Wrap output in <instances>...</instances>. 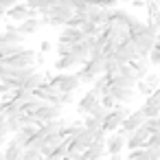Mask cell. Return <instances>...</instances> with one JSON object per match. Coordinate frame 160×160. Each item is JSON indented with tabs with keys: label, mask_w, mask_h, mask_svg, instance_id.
I'll return each mask as SVG.
<instances>
[{
	"label": "cell",
	"mask_w": 160,
	"mask_h": 160,
	"mask_svg": "<svg viewBox=\"0 0 160 160\" xmlns=\"http://www.w3.org/2000/svg\"><path fill=\"white\" fill-rule=\"evenodd\" d=\"M75 66H79V62H77V57H75V53L70 51V53H66V55H62L57 62H55V68L59 70V72H70Z\"/></svg>",
	"instance_id": "15"
},
{
	"label": "cell",
	"mask_w": 160,
	"mask_h": 160,
	"mask_svg": "<svg viewBox=\"0 0 160 160\" xmlns=\"http://www.w3.org/2000/svg\"><path fill=\"white\" fill-rule=\"evenodd\" d=\"M77 75H79L81 83H90V86H92L97 77L105 75V57H90V59L81 66V70H79Z\"/></svg>",
	"instance_id": "1"
},
{
	"label": "cell",
	"mask_w": 160,
	"mask_h": 160,
	"mask_svg": "<svg viewBox=\"0 0 160 160\" xmlns=\"http://www.w3.org/2000/svg\"><path fill=\"white\" fill-rule=\"evenodd\" d=\"M59 38H62V40H68L70 44H75V42L86 40V33L81 31V27H64V31H62Z\"/></svg>",
	"instance_id": "17"
},
{
	"label": "cell",
	"mask_w": 160,
	"mask_h": 160,
	"mask_svg": "<svg viewBox=\"0 0 160 160\" xmlns=\"http://www.w3.org/2000/svg\"><path fill=\"white\" fill-rule=\"evenodd\" d=\"M147 57H149V62H151V66H160V38L156 40V46L151 48V53H149Z\"/></svg>",
	"instance_id": "25"
},
{
	"label": "cell",
	"mask_w": 160,
	"mask_h": 160,
	"mask_svg": "<svg viewBox=\"0 0 160 160\" xmlns=\"http://www.w3.org/2000/svg\"><path fill=\"white\" fill-rule=\"evenodd\" d=\"M0 20H2V18H0Z\"/></svg>",
	"instance_id": "38"
},
{
	"label": "cell",
	"mask_w": 160,
	"mask_h": 160,
	"mask_svg": "<svg viewBox=\"0 0 160 160\" xmlns=\"http://www.w3.org/2000/svg\"><path fill=\"white\" fill-rule=\"evenodd\" d=\"M116 55V59L121 62V64H132L134 59H138V57H142L140 55V51H138V46H136V42L129 38V40H125L123 44H118V51L114 53Z\"/></svg>",
	"instance_id": "5"
},
{
	"label": "cell",
	"mask_w": 160,
	"mask_h": 160,
	"mask_svg": "<svg viewBox=\"0 0 160 160\" xmlns=\"http://www.w3.org/2000/svg\"><path fill=\"white\" fill-rule=\"evenodd\" d=\"M101 103H103L108 110H114V108L118 105V101H116V97H114L112 92H105V94H101Z\"/></svg>",
	"instance_id": "26"
},
{
	"label": "cell",
	"mask_w": 160,
	"mask_h": 160,
	"mask_svg": "<svg viewBox=\"0 0 160 160\" xmlns=\"http://www.w3.org/2000/svg\"><path fill=\"white\" fill-rule=\"evenodd\" d=\"M62 116V105L59 103H53V101H42V105L33 112V118L42 125L46 121H53V118H59Z\"/></svg>",
	"instance_id": "4"
},
{
	"label": "cell",
	"mask_w": 160,
	"mask_h": 160,
	"mask_svg": "<svg viewBox=\"0 0 160 160\" xmlns=\"http://www.w3.org/2000/svg\"><path fill=\"white\" fill-rule=\"evenodd\" d=\"M0 160H5V151H0Z\"/></svg>",
	"instance_id": "37"
},
{
	"label": "cell",
	"mask_w": 160,
	"mask_h": 160,
	"mask_svg": "<svg viewBox=\"0 0 160 160\" xmlns=\"http://www.w3.org/2000/svg\"><path fill=\"white\" fill-rule=\"evenodd\" d=\"M129 66H132V70L136 72L138 79H145V77L149 75V70H151V62H149V57H138V59H134Z\"/></svg>",
	"instance_id": "16"
},
{
	"label": "cell",
	"mask_w": 160,
	"mask_h": 160,
	"mask_svg": "<svg viewBox=\"0 0 160 160\" xmlns=\"http://www.w3.org/2000/svg\"><path fill=\"white\" fill-rule=\"evenodd\" d=\"M110 77L108 75H101V77H97L94 79V83H92V90H97L99 94H105V92H110Z\"/></svg>",
	"instance_id": "22"
},
{
	"label": "cell",
	"mask_w": 160,
	"mask_h": 160,
	"mask_svg": "<svg viewBox=\"0 0 160 160\" xmlns=\"http://www.w3.org/2000/svg\"><path fill=\"white\" fill-rule=\"evenodd\" d=\"M40 27H42L40 16H31V18H27V20H22V22L18 24V31L24 33V35H33V33L40 31Z\"/></svg>",
	"instance_id": "14"
},
{
	"label": "cell",
	"mask_w": 160,
	"mask_h": 160,
	"mask_svg": "<svg viewBox=\"0 0 160 160\" xmlns=\"http://www.w3.org/2000/svg\"><path fill=\"white\" fill-rule=\"evenodd\" d=\"M22 151H24V147H20L16 142H7V147H5V160H18V158H22Z\"/></svg>",
	"instance_id": "21"
},
{
	"label": "cell",
	"mask_w": 160,
	"mask_h": 160,
	"mask_svg": "<svg viewBox=\"0 0 160 160\" xmlns=\"http://www.w3.org/2000/svg\"><path fill=\"white\" fill-rule=\"evenodd\" d=\"M149 136H151L149 127H147V125H140L132 136H127V147H125V149H138V147H145L147 140H149Z\"/></svg>",
	"instance_id": "9"
},
{
	"label": "cell",
	"mask_w": 160,
	"mask_h": 160,
	"mask_svg": "<svg viewBox=\"0 0 160 160\" xmlns=\"http://www.w3.org/2000/svg\"><path fill=\"white\" fill-rule=\"evenodd\" d=\"M75 160H88V158H86V153H81V156H77Z\"/></svg>",
	"instance_id": "36"
},
{
	"label": "cell",
	"mask_w": 160,
	"mask_h": 160,
	"mask_svg": "<svg viewBox=\"0 0 160 160\" xmlns=\"http://www.w3.org/2000/svg\"><path fill=\"white\" fill-rule=\"evenodd\" d=\"M31 16H40V13L33 11L27 2H18V5H13V7L7 9V18L13 20V22H22V20H27V18H31Z\"/></svg>",
	"instance_id": "7"
},
{
	"label": "cell",
	"mask_w": 160,
	"mask_h": 160,
	"mask_svg": "<svg viewBox=\"0 0 160 160\" xmlns=\"http://www.w3.org/2000/svg\"><path fill=\"white\" fill-rule=\"evenodd\" d=\"M70 48H72V44H70L68 40H62V38H59V42H57V46H55V51H57V55L62 57V55H66V53H70Z\"/></svg>",
	"instance_id": "29"
},
{
	"label": "cell",
	"mask_w": 160,
	"mask_h": 160,
	"mask_svg": "<svg viewBox=\"0 0 160 160\" xmlns=\"http://www.w3.org/2000/svg\"><path fill=\"white\" fill-rule=\"evenodd\" d=\"M145 147H160V132H153V134L149 136V140H147Z\"/></svg>",
	"instance_id": "31"
},
{
	"label": "cell",
	"mask_w": 160,
	"mask_h": 160,
	"mask_svg": "<svg viewBox=\"0 0 160 160\" xmlns=\"http://www.w3.org/2000/svg\"><path fill=\"white\" fill-rule=\"evenodd\" d=\"M81 129H86L83 121H72V123H66V127L62 129V134H64V136H68V138H72V136H77Z\"/></svg>",
	"instance_id": "23"
},
{
	"label": "cell",
	"mask_w": 160,
	"mask_h": 160,
	"mask_svg": "<svg viewBox=\"0 0 160 160\" xmlns=\"http://www.w3.org/2000/svg\"><path fill=\"white\" fill-rule=\"evenodd\" d=\"M118 2H132V0H101L99 5H103V7H116Z\"/></svg>",
	"instance_id": "32"
},
{
	"label": "cell",
	"mask_w": 160,
	"mask_h": 160,
	"mask_svg": "<svg viewBox=\"0 0 160 160\" xmlns=\"http://www.w3.org/2000/svg\"><path fill=\"white\" fill-rule=\"evenodd\" d=\"M46 81V75H42L40 70H33L29 77H27V81H24V86L22 88H29V90H38L42 83Z\"/></svg>",
	"instance_id": "18"
},
{
	"label": "cell",
	"mask_w": 160,
	"mask_h": 160,
	"mask_svg": "<svg viewBox=\"0 0 160 160\" xmlns=\"http://www.w3.org/2000/svg\"><path fill=\"white\" fill-rule=\"evenodd\" d=\"M121 68H123V64L116 59V55H108V57H105V75H108L110 79H112L114 75H118Z\"/></svg>",
	"instance_id": "19"
},
{
	"label": "cell",
	"mask_w": 160,
	"mask_h": 160,
	"mask_svg": "<svg viewBox=\"0 0 160 160\" xmlns=\"http://www.w3.org/2000/svg\"><path fill=\"white\" fill-rule=\"evenodd\" d=\"M5 123H7V114L0 112V127H5Z\"/></svg>",
	"instance_id": "34"
},
{
	"label": "cell",
	"mask_w": 160,
	"mask_h": 160,
	"mask_svg": "<svg viewBox=\"0 0 160 160\" xmlns=\"http://www.w3.org/2000/svg\"><path fill=\"white\" fill-rule=\"evenodd\" d=\"M108 112H110V110H108V108H105L103 103H99V105H97V108H94V110H92L90 114H92V116H94L97 121H101V123H103V121L108 118Z\"/></svg>",
	"instance_id": "27"
},
{
	"label": "cell",
	"mask_w": 160,
	"mask_h": 160,
	"mask_svg": "<svg viewBox=\"0 0 160 160\" xmlns=\"http://www.w3.org/2000/svg\"><path fill=\"white\" fill-rule=\"evenodd\" d=\"M108 160H123V156H121V153H110Z\"/></svg>",
	"instance_id": "35"
},
{
	"label": "cell",
	"mask_w": 160,
	"mask_h": 160,
	"mask_svg": "<svg viewBox=\"0 0 160 160\" xmlns=\"http://www.w3.org/2000/svg\"><path fill=\"white\" fill-rule=\"evenodd\" d=\"M51 48H53L51 42H48V40H42V44H40V53H42V55H44V53H51Z\"/></svg>",
	"instance_id": "33"
},
{
	"label": "cell",
	"mask_w": 160,
	"mask_h": 160,
	"mask_svg": "<svg viewBox=\"0 0 160 160\" xmlns=\"http://www.w3.org/2000/svg\"><path fill=\"white\" fill-rule=\"evenodd\" d=\"M110 92L116 97L118 103H132L136 97V88H125V86H116L110 81Z\"/></svg>",
	"instance_id": "12"
},
{
	"label": "cell",
	"mask_w": 160,
	"mask_h": 160,
	"mask_svg": "<svg viewBox=\"0 0 160 160\" xmlns=\"http://www.w3.org/2000/svg\"><path fill=\"white\" fill-rule=\"evenodd\" d=\"M132 40L136 42V46H138L140 55H142V57H147V55L151 53V48L156 46V40H158V38H156L153 33H149V31H147V33H142V35H138V38H132Z\"/></svg>",
	"instance_id": "11"
},
{
	"label": "cell",
	"mask_w": 160,
	"mask_h": 160,
	"mask_svg": "<svg viewBox=\"0 0 160 160\" xmlns=\"http://www.w3.org/2000/svg\"><path fill=\"white\" fill-rule=\"evenodd\" d=\"M145 103H147V105H153V108H158V110H160V86H158L151 94H147Z\"/></svg>",
	"instance_id": "28"
},
{
	"label": "cell",
	"mask_w": 160,
	"mask_h": 160,
	"mask_svg": "<svg viewBox=\"0 0 160 160\" xmlns=\"http://www.w3.org/2000/svg\"><path fill=\"white\" fill-rule=\"evenodd\" d=\"M127 29H129V35H132V38H138V35L147 33V22L138 20V18H132L129 24H127Z\"/></svg>",
	"instance_id": "20"
},
{
	"label": "cell",
	"mask_w": 160,
	"mask_h": 160,
	"mask_svg": "<svg viewBox=\"0 0 160 160\" xmlns=\"http://www.w3.org/2000/svg\"><path fill=\"white\" fill-rule=\"evenodd\" d=\"M145 121H147V118H145L142 110L138 108L136 112H129V116H127V118L123 121V125L118 127V132H121V134H123V136L127 138V136H132V134H134V132H136V129H138L140 125H145Z\"/></svg>",
	"instance_id": "6"
},
{
	"label": "cell",
	"mask_w": 160,
	"mask_h": 160,
	"mask_svg": "<svg viewBox=\"0 0 160 160\" xmlns=\"http://www.w3.org/2000/svg\"><path fill=\"white\" fill-rule=\"evenodd\" d=\"M24 149L42 151V149H44V136H40V134H33V136L29 138V142H27V147H24Z\"/></svg>",
	"instance_id": "24"
},
{
	"label": "cell",
	"mask_w": 160,
	"mask_h": 160,
	"mask_svg": "<svg viewBox=\"0 0 160 160\" xmlns=\"http://www.w3.org/2000/svg\"><path fill=\"white\" fill-rule=\"evenodd\" d=\"M88 160H103V156L108 153L105 149V140H92V145L83 151Z\"/></svg>",
	"instance_id": "13"
},
{
	"label": "cell",
	"mask_w": 160,
	"mask_h": 160,
	"mask_svg": "<svg viewBox=\"0 0 160 160\" xmlns=\"http://www.w3.org/2000/svg\"><path fill=\"white\" fill-rule=\"evenodd\" d=\"M125 147H127V138H125L121 132H112V134H108V138H105L108 156H110V153H123Z\"/></svg>",
	"instance_id": "10"
},
{
	"label": "cell",
	"mask_w": 160,
	"mask_h": 160,
	"mask_svg": "<svg viewBox=\"0 0 160 160\" xmlns=\"http://www.w3.org/2000/svg\"><path fill=\"white\" fill-rule=\"evenodd\" d=\"M129 116V110H127V103H118L114 110H110L108 112V118L103 121V127H105V132L108 134H112V132H118V127L123 125V121Z\"/></svg>",
	"instance_id": "2"
},
{
	"label": "cell",
	"mask_w": 160,
	"mask_h": 160,
	"mask_svg": "<svg viewBox=\"0 0 160 160\" xmlns=\"http://www.w3.org/2000/svg\"><path fill=\"white\" fill-rule=\"evenodd\" d=\"M72 92H59V97H57V103L64 108V105H68L70 101H72V97H70Z\"/></svg>",
	"instance_id": "30"
},
{
	"label": "cell",
	"mask_w": 160,
	"mask_h": 160,
	"mask_svg": "<svg viewBox=\"0 0 160 160\" xmlns=\"http://www.w3.org/2000/svg\"><path fill=\"white\" fill-rule=\"evenodd\" d=\"M99 103H101V94H99L97 90H92V88H90V90H88V92H86V94L79 99L77 108H79V112L86 116V114H90V112H92V110H94Z\"/></svg>",
	"instance_id": "8"
},
{
	"label": "cell",
	"mask_w": 160,
	"mask_h": 160,
	"mask_svg": "<svg viewBox=\"0 0 160 160\" xmlns=\"http://www.w3.org/2000/svg\"><path fill=\"white\" fill-rule=\"evenodd\" d=\"M158 2H160V0H158Z\"/></svg>",
	"instance_id": "39"
},
{
	"label": "cell",
	"mask_w": 160,
	"mask_h": 160,
	"mask_svg": "<svg viewBox=\"0 0 160 160\" xmlns=\"http://www.w3.org/2000/svg\"><path fill=\"white\" fill-rule=\"evenodd\" d=\"M48 81H51L53 86H57L62 92H75V90H79V86H81L79 75H72V72H59V75H53Z\"/></svg>",
	"instance_id": "3"
}]
</instances>
